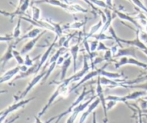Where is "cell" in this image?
Instances as JSON below:
<instances>
[{
	"instance_id": "cell-37",
	"label": "cell",
	"mask_w": 147,
	"mask_h": 123,
	"mask_svg": "<svg viewBox=\"0 0 147 123\" xmlns=\"http://www.w3.org/2000/svg\"><path fill=\"white\" fill-rule=\"evenodd\" d=\"M103 58L106 61H107V63H111V62H116V60H113V55L112 53L111 50V48L109 50L105 51V54L103 56Z\"/></svg>"
},
{
	"instance_id": "cell-56",
	"label": "cell",
	"mask_w": 147,
	"mask_h": 123,
	"mask_svg": "<svg viewBox=\"0 0 147 123\" xmlns=\"http://www.w3.org/2000/svg\"><path fill=\"white\" fill-rule=\"evenodd\" d=\"M136 123H139V120H138V117H137V120H136Z\"/></svg>"
},
{
	"instance_id": "cell-36",
	"label": "cell",
	"mask_w": 147,
	"mask_h": 123,
	"mask_svg": "<svg viewBox=\"0 0 147 123\" xmlns=\"http://www.w3.org/2000/svg\"><path fill=\"white\" fill-rule=\"evenodd\" d=\"M90 1H91L95 6H97V7H101V8L103 9H110V10H111V9L107 5L106 1H103V0H90Z\"/></svg>"
},
{
	"instance_id": "cell-48",
	"label": "cell",
	"mask_w": 147,
	"mask_h": 123,
	"mask_svg": "<svg viewBox=\"0 0 147 123\" xmlns=\"http://www.w3.org/2000/svg\"><path fill=\"white\" fill-rule=\"evenodd\" d=\"M105 1H106L107 5L109 6L112 10H114V7H113V0H105Z\"/></svg>"
},
{
	"instance_id": "cell-6",
	"label": "cell",
	"mask_w": 147,
	"mask_h": 123,
	"mask_svg": "<svg viewBox=\"0 0 147 123\" xmlns=\"http://www.w3.org/2000/svg\"><path fill=\"white\" fill-rule=\"evenodd\" d=\"M31 2L32 0H25L24 2L22 4L21 6H17V7L16 8V10L14 12H9L4 11V10H1V14L2 15L5 16V17H10L11 20L12 21L13 19L15 17L18 16H23L24 14H25L26 11L27 10V9L29 8L30 6H31Z\"/></svg>"
},
{
	"instance_id": "cell-10",
	"label": "cell",
	"mask_w": 147,
	"mask_h": 123,
	"mask_svg": "<svg viewBox=\"0 0 147 123\" xmlns=\"http://www.w3.org/2000/svg\"><path fill=\"white\" fill-rule=\"evenodd\" d=\"M113 12L116 14V17H119V19L132 23V24H133L136 28L139 29V30H143V27H142V26L139 24V22H138L137 19H136V17H132V16H131L130 14H126V13L123 12L121 11H119V10H115V9L113 10Z\"/></svg>"
},
{
	"instance_id": "cell-2",
	"label": "cell",
	"mask_w": 147,
	"mask_h": 123,
	"mask_svg": "<svg viewBox=\"0 0 147 123\" xmlns=\"http://www.w3.org/2000/svg\"><path fill=\"white\" fill-rule=\"evenodd\" d=\"M147 94V92L144 90L140 91H135V92H131L129 94L123 96H113V95H109L107 97H106V101L108 100H114L117 102H123V103H127L128 101L136 100V99H140L142 96H146Z\"/></svg>"
},
{
	"instance_id": "cell-51",
	"label": "cell",
	"mask_w": 147,
	"mask_h": 123,
	"mask_svg": "<svg viewBox=\"0 0 147 123\" xmlns=\"http://www.w3.org/2000/svg\"><path fill=\"white\" fill-rule=\"evenodd\" d=\"M34 119H35V123H44L40 120V118H39L38 116L35 117V118H34Z\"/></svg>"
},
{
	"instance_id": "cell-44",
	"label": "cell",
	"mask_w": 147,
	"mask_h": 123,
	"mask_svg": "<svg viewBox=\"0 0 147 123\" xmlns=\"http://www.w3.org/2000/svg\"><path fill=\"white\" fill-rule=\"evenodd\" d=\"M139 36L142 41L144 43H147V33L143 30H140L139 32Z\"/></svg>"
},
{
	"instance_id": "cell-46",
	"label": "cell",
	"mask_w": 147,
	"mask_h": 123,
	"mask_svg": "<svg viewBox=\"0 0 147 123\" xmlns=\"http://www.w3.org/2000/svg\"><path fill=\"white\" fill-rule=\"evenodd\" d=\"M104 58L101 57H96L94 59H93V60H92V64H93V67H94L95 66H96V64H98V63H102L103 61H104Z\"/></svg>"
},
{
	"instance_id": "cell-54",
	"label": "cell",
	"mask_w": 147,
	"mask_h": 123,
	"mask_svg": "<svg viewBox=\"0 0 147 123\" xmlns=\"http://www.w3.org/2000/svg\"><path fill=\"white\" fill-rule=\"evenodd\" d=\"M60 122V120H55V121L54 123H59Z\"/></svg>"
},
{
	"instance_id": "cell-49",
	"label": "cell",
	"mask_w": 147,
	"mask_h": 123,
	"mask_svg": "<svg viewBox=\"0 0 147 123\" xmlns=\"http://www.w3.org/2000/svg\"><path fill=\"white\" fill-rule=\"evenodd\" d=\"M119 49V48H118V46H113V47L111 48V52H112V53H113V56H114L117 53Z\"/></svg>"
},
{
	"instance_id": "cell-16",
	"label": "cell",
	"mask_w": 147,
	"mask_h": 123,
	"mask_svg": "<svg viewBox=\"0 0 147 123\" xmlns=\"http://www.w3.org/2000/svg\"><path fill=\"white\" fill-rule=\"evenodd\" d=\"M136 48L134 46H131L129 48H119L117 53L113 56L114 58L123 57V56H127V57H134L136 58Z\"/></svg>"
},
{
	"instance_id": "cell-34",
	"label": "cell",
	"mask_w": 147,
	"mask_h": 123,
	"mask_svg": "<svg viewBox=\"0 0 147 123\" xmlns=\"http://www.w3.org/2000/svg\"><path fill=\"white\" fill-rule=\"evenodd\" d=\"M13 55H14V58L15 59L17 63L19 65H23L24 63V59L23 58L22 55L21 54V53L17 50H16L15 49H14L13 50Z\"/></svg>"
},
{
	"instance_id": "cell-59",
	"label": "cell",
	"mask_w": 147,
	"mask_h": 123,
	"mask_svg": "<svg viewBox=\"0 0 147 123\" xmlns=\"http://www.w3.org/2000/svg\"><path fill=\"white\" fill-rule=\"evenodd\" d=\"M144 122V123H147V122Z\"/></svg>"
},
{
	"instance_id": "cell-26",
	"label": "cell",
	"mask_w": 147,
	"mask_h": 123,
	"mask_svg": "<svg viewBox=\"0 0 147 123\" xmlns=\"http://www.w3.org/2000/svg\"><path fill=\"white\" fill-rule=\"evenodd\" d=\"M127 65H132V66H138V67L142 68V69H144V70H146L147 69V63L140 61L136 58L134 57H129Z\"/></svg>"
},
{
	"instance_id": "cell-1",
	"label": "cell",
	"mask_w": 147,
	"mask_h": 123,
	"mask_svg": "<svg viewBox=\"0 0 147 123\" xmlns=\"http://www.w3.org/2000/svg\"><path fill=\"white\" fill-rule=\"evenodd\" d=\"M68 85L69 83L66 82L65 80L62 81V82L59 84L58 86L56 88L55 91V92H53V94L51 95L50 99L47 101V104L43 107L42 110L38 113V115H37V116H38L39 118H41L42 115H45V113L47 112V109L50 108V107L53 105V102L55 101V99H57L58 96H64L65 94H67L68 92H70V91L68 90Z\"/></svg>"
},
{
	"instance_id": "cell-55",
	"label": "cell",
	"mask_w": 147,
	"mask_h": 123,
	"mask_svg": "<svg viewBox=\"0 0 147 123\" xmlns=\"http://www.w3.org/2000/svg\"><path fill=\"white\" fill-rule=\"evenodd\" d=\"M144 28H145V31H146V33H147V23H146V26H145V27H144Z\"/></svg>"
},
{
	"instance_id": "cell-29",
	"label": "cell",
	"mask_w": 147,
	"mask_h": 123,
	"mask_svg": "<svg viewBox=\"0 0 147 123\" xmlns=\"http://www.w3.org/2000/svg\"><path fill=\"white\" fill-rule=\"evenodd\" d=\"M21 22L22 19L20 17H19L18 21H17L15 27L14 28V30H13L12 33V35L14 39H18L21 36Z\"/></svg>"
},
{
	"instance_id": "cell-22",
	"label": "cell",
	"mask_w": 147,
	"mask_h": 123,
	"mask_svg": "<svg viewBox=\"0 0 147 123\" xmlns=\"http://www.w3.org/2000/svg\"><path fill=\"white\" fill-rule=\"evenodd\" d=\"M88 20L87 19H85L83 20H80V21H74L71 23H68V24H64L63 27V30H78V29L82 28L83 27H84L85 25L87 23Z\"/></svg>"
},
{
	"instance_id": "cell-33",
	"label": "cell",
	"mask_w": 147,
	"mask_h": 123,
	"mask_svg": "<svg viewBox=\"0 0 147 123\" xmlns=\"http://www.w3.org/2000/svg\"><path fill=\"white\" fill-rule=\"evenodd\" d=\"M56 66H57V63H56V62H54V63H51V64L49 65V67H48V69H47V71H46V74L45 76V77L43 78L42 81V83H44V82H45L47 80V79H48L49 77H50V76L51 75V73H53V71H54V69H55Z\"/></svg>"
},
{
	"instance_id": "cell-18",
	"label": "cell",
	"mask_w": 147,
	"mask_h": 123,
	"mask_svg": "<svg viewBox=\"0 0 147 123\" xmlns=\"http://www.w3.org/2000/svg\"><path fill=\"white\" fill-rule=\"evenodd\" d=\"M42 31L43 30H41V28H39V27H34V28L32 29L31 30H30V31L27 32V33H25L24 35L20 36L18 39H16L15 42L14 43V45H15L16 46L20 41H22V40H23L35 38V37H37V36H38Z\"/></svg>"
},
{
	"instance_id": "cell-47",
	"label": "cell",
	"mask_w": 147,
	"mask_h": 123,
	"mask_svg": "<svg viewBox=\"0 0 147 123\" xmlns=\"http://www.w3.org/2000/svg\"><path fill=\"white\" fill-rule=\"evenodd\" d=\"M83 1H84V2H86V4H87L89 6V7H91V8L93 9L94 11L97 12H98V9H97L96 7H95V5L93 4V3L91 2V1H90V0H83Z\"/></svg>"
},
{
	"instance_id": "cell-39",
	"label": "cell",
	"mask_w": 147,
	"mask_h": 123,
	"mask_svg": "<svg viewBox=\"0 0 147 123\" xmlns=\"http://www.w3.org/2000/svg\"><path fill=\"white\" fill-rule=\"evenodd\" d=\"M14 39L13 37L12 34H7L5 35H1L0 37V41L1 43H3V42H6V43H9L11 40Z\"/></svg>"
},
{
	"instance_id": "cell-50",
	"label": "cell",
	"mask_w": 147,
	"mask_h": 123,
	"mask_svg": "<svg viewBox=\"0 0 147 123\" xmlns=\"http://www.w3.org/2000/svg\"><path fill=\"white\" fill-rule=\"evenodd\" d=\"M92 123H98L97 119H96V112H93V121Z\"/></svg>"
},
{
	"instance_id": "cell-27",
	"label": "cell",
	"mask_w": 147,
	"mask_h": 123,
	"mask_svg": "<svg viewBox=\"0 0 147 123\" xmlns=\"http://www.w3.org/2000/svg\"><path fill=\"white\" fill-rule=\"evenodd\" d=\"M65 50H66V48L63 47H63L60 48H59L58 50L55 52V53L53 56H51V57L50 58L47 64L50 65V64H51V63H54V62L57 61V59H58V58L60 57V56H61V55L63 54L65 51Z\"/></svg>"
},
{
	"instance_id": "cell-25",
	"label": "cell",
	"mask_w": 147,
	"mask_h": 123,
	"mask_svg": "<svg viewBox=\"0 0 147 123\" xmlns=\"http://www.w3.org/2000/svg\"><path fill=\"white\" fill-rule=\"evenodd\" d=\"M72 62H73V58H72L71 56H70L68 58H67L64 61V63L61 65V73H60V81L61 82L65 79L67 70L70 68Z\"/></svg>"
},
{
	"instance_id": "cell-52",
	"label": "cell",
	"mask_w": 147,
	"mask_h": 123,
	"mask_svg": "<svg viewBox=\"0 0 147 123\" xmlns=\"http://www.w3.org/2000/svg\"><path fill=\"white\" fill-rule=\"evenodd\" d=\"M142 113H143V115H147V109H144V110H142Z\"/></svg>"
},
{
	"instance_id": "cell-45",
	"label": "cell",
	"mask_w": 147,
	"mask_h": 123,
	"mask_svg": "<svg viewBox=\"0 0 147 123\" xmlns=\"http://www.w3.org/2000/svg\"><path fill=\"white\" fill-rule=\"evenodd\" d=\"M139 105H140V109L142 110L147 109V99L144 98L142 99H139Z\"/></svg>"
},
{
	"instance_id": "cell-9",
	"label": "cell",
	"mask_w": 147,
	"mask_h": 123,
	"mask_svg": "<svg viewBox=\"0 0 147 123\" xmlns=\"http://www.w3.org/2000/svg\"><path fill=\"white\" fill-rule=\"evenodd\" d=\"M139 32H140V30L137 29L136 32V37H135L134 40H125V39H121L119 37V42H120L121 43H126V44L131 46H134L136 48H139L142 50H146V49H147V46L141 40L140 36H139Z\"/></svg>"
},
{
	"instance_id": "cell-42",
	"label": "cell",
	"mask_w": 147,
	"mask_h": 123,
	"mask_svg": "<svg viewBox=\"0 0 147 123\" xmlns=\"http://www.w3.org/2000/svg\"><path fill=\"white\" fill-rule=\"evenodd\" d=\"M111 48H108L107 46L105 45V43L103 41H99L98 46L97 48V51H106V50H109Z\"/></svg>"
},
{
	"instance_id": "cell-57",
	"label": "cell",
	"mask_w": 147,
	"mask_h": 123,
	"mask_svg": "<svg viewBox=\"0 0 147 123\" xmlns=\"http://www.w3.org/2000/svg\"><path fill=\"white\" fill-rule=\"evenodd\" d=\"M128 1H129V2H131V0H127Z\"/></svg>"
},
{
	"instance_id": "cell-19",
	"label": "cell",
	"mask_w": 147,
	"mask_h": 123,
	"mask_svg": "<svg viewBox=\"0 0 147 123\" xmlns=\"http://www.w3.org/2000/svg\"><path fill=\"white\" fill-rule=\"evenodd\" d=\"M70 53L73 58V72L76 73L77 72V58L78 52L80 51V43L78 42L76 44L73 45V46L70 48Z\"/></svg>"
},
{
	"instance_id": "cell-53",
	"label": "cell",
	"mask_w": 147,
	"mask_h": 123,
	"mask_svg": "<svg viewBox=\"0 0 147 123\" xmlns=\"http://www.w3.org/2000/svg\"><path fill=\"white\" fill-rule=\"evenodd\" d=\"M142 52H143V53H144V54L146 55V56H147V49H146V50H142Z\"/></svg>"
},
{
	"instance_id": "cell-24",
	"label": "cell",
	"mask_w": 147,
	"mask_h": 123,
	"mask_svg": "<svg viewBox=\"0 0 147 123\" xmlns=\"http://www.w3.org/2000/svg\"><path fill=\"white\" fill-rule=\"evenodd\" d=\"M103 25V20H102V19H100L98 22H96V24H93V26L90 27L88 33V34L86 35V37H85V40H88L89 38L92 37V36L93 35L97 34L98 31V30H100V29L102 28Z\"/></svg>"
},
{
	"instance_id": "cell-41",
	"label": "cell",
	"mask_w": 147,
	"mask_h": 123,
	"mask_svg": "<svg viewBox=\"0 0 147 123\" xmlns=\"http://www.w3.org/2000/svg\"><path fill=\"white\" fill-rule=\"evenodd\" d=\"M70 54H69L68 53H66L65 55H64V56H62L61 55V56L58 58V59H57V61H56L57 66H61V65L64 63V61L65 60V59L69 57V55Z\"/></svg>"
},
{
	"instance_id": "cell-58",
	"label": "cell",
	"mask_w": 147,
	"mask_h": 123,
	"mask_svg": "<svg viewBox=\"0 0 147 123\" xmlns=\"http://www.w3.org/2000/svg\"><path fill=\"white\" fill-rule=\"evenodd\" d=\"M146 71H147V69H146Z\"/></svg>"
},
{
	"instance_id": "cell-43",
	"label": "cell",
	"mask_w": 147,
	"mask_h": 123,
	"mask_svg": "<svg viewBox=\"0 0 147 123\" xmlns=\"http://www.w3.org/2000/svg\"><path fill=\"white\" fill-rule=\"evenodd\" d=\"M117 103L118 102L114 100H108L107 102H106V109H107L108 112H109V110H111V109H113V108L116 106Z\"/></svg>"
},
{
	"instance_id": "cell-32",
	"label": "cell",
	"mask_w": 147,
	"mask_h": 123,
	"mask_svg": "<svg viewBox=\"0 0 147 123\" xmlns=\"http://www.w3.org/2000/svg\"><path fill=\"white\" fill-rule=\"evenodd\" d=\"M31 8H32V18L33 20H40V14H41V11H40V9L38 8L37 7H36L34 4H31Z\"/></svg>"
},
{
	"instance_id": "cell-23",
	"label": "cell",
	"mask_w": 147,
	"mask_h": 123,
	"mask_svg": "<svg viewBox=\"0 0 147 123\" xmlns=\"http://www.w3.org/2000/svg\"><path fill=\"white\" fill-rule=\"evenodd\" d=\"M67 12L70 14H75V13L81 12V13H87L88 12V10L87 9H85L82 6L78 4H68L67 9L65 10Z\"/></svg>"
},
{
	"instance_id": "cell-13",
	"label": "cell",
	"mask_w": 147,
	"mask_h": 123,
	"mask_svg": "<svg viewBox=\"0 0 147 123\" xmlns=\"http://www.w3.org/2000/svg\"><path fill=\"white\" fill-rule=\"evenodd\" d=\"M20 72V66H15V67L12 68L11 69H9L8 71L4 73V74H2V76L0 78V83L4 84L7 83V82H9V81L12 80L14 79V76H16V75L18 74Z\"/></svg>"
},
{
	"instance_id": "cell-28",
	"label": "cell",
	"mask_w": 147,
	"mask_h": 123,
	"mask_svg": "<svg viewBox=\"0 0 147 123\" xmlns=\"http://www.w3.org/2000/svg\"><path fill=\"white\" fill-rule=\"evenodd\" d=\"M48 22H50L52 25L54 27L55 30V34L56 35L58 36L59 37H62V35H63V27L60 25V24L57 22H53V20H50V19H45Z\"/></svg>"
},
{
	"instance_id": "cell-15",
	"label": "cell",
	"mask_w": 147,
	"mask_h": 123,
	"mask_svg": "<svg viewBox=\"0 0 147 123\" xmlns=\"http://www.w3.org/2000/svg\"><path fill=\"white\" fill-rule=\"evenodd\" d=\"M14 47H15V45L14 43H8V47H7V50L4 52V54L1 56V59H0V61L1 63V68H4V66L6 65V63L8 61H9L11 59H12L14 58V55H13V50H14Z\"/></svg>"
},
{
	"instance_id": "cell-5",
	"label": "cell",
	"mask_w": 147,
	"mask_h": 123,
	"mask_svg": "<svg viewBox=\"0 0 147 123\" xmlns=\"http://www.w3.org/2000/svg\"><path fill=\"white\" fill-rule=\"evenodd\" d=\"M45 74H46V71H44L41 72V73H39V74L35 75V76H34V77H33V79L30 81V82L28 84V85H27V87L25 88V89H24V90L23 91L21 94H20V96L17 98L15 97L16 98L15 100L20 101V100H22V99H24V98L26 97V96H27V95L30 93V91H31L32 89L33 88H34V86H35L36 85L39 83V82H40L42 81L43 78L45 77Z\"/></svg>"
},
{
	"instance_id": "cell-38",
	"label": "cell",
	"mask_w": 147,
	"mask_h": 123,
	"mask_svg": "<svg viewBox=\"0 0 147 123\" xmlns=\"http://www.w3.org/2000/svg\"><path fill=\"white\" fill-rule=\"evenodd\" d=\"M98 40H96L94 39L93 40H91V41L89 43V45H90V51L92 53H94V52L97 51V48L98 46Z\"/></svg>"
},
{
	"instance_id": "cell-11",
	"label": "cell",
	"mask_w": 147,
	"mask_h": 123,
	"mask_svg": "<svg viewBox=\"0 0 147 123\" xmlns=\"http://www.w3.org/2000/svg\"><path fill=\"white\" fill-rule=\"evenodd\" d=\"M100 70H101V68H100V69H96V70H94V69H92V71L88 72V73L85 75L84 77H83V79H82L81 80H80V82L77 84L75 85L73 87L71 88V89L70 90V92H73L74 90H76V89H77L79 86H80L82 84H83L84 83H86V82H88V81L90 80V79H93L94 77H98V76H100Z\"/></svg>"
},
{
	"instance_id": "cell-4",
	"label": "cell",
	"mask_w": 147,
	"mask_h": 123,
	"mask_svg": "<svg viewBox=\"0 0 147 123\" xmlns=\"http://www.w3.org/2000/svg\"><path fill=\"white\" fill-rule=\"evenodd\" d=\"M96 98H97V95H95V96H93L92 97H90V99H88L86 102H83V103H80V105H78L77 107H76L73 109L72 113L70 114V117L67 118L66 123H74L75 121L77 119L79 114L81 112H83V111L89 106V105H90L92 102H93Z\"/></svg>"
},
{
	"instance_id": "cell-35",
	"label": "cell",
	"mask_w": 147,
	"mask_h": 123,
	"mask_svg": "<svg viewBox=\"0 0 147 123\" xmlns=\"http://www.w3.org/2000/svg\"><path fill=\"white\" fill-rule=\"evenodd\" d=\"M131 3H133L136 7H137L138 8L140 9L141 10H142L144 12H145L147 14V7L142 2V0H131Z\"/></svg>"
},
{
	"instance_id": "cell-7",
	"label": "cell",
	"mask_w": 147,
	"mask_h": 123,
	"mask_svg": "<svg viewBox=\"0 0 147 123\" xmlns=\"http://www.w3.org/2000/svg\"><path fill=\"white\" fill-rule=\"evenodd\" d=\"M96 95L97 97L100 99V104L102 105V107L103 109V122L108 123L109 122V118H108V111L106 109V99L104 96V93H103V86L100 84V76H98V81H97V85H96Z\"/></svg>"
},
{
	"instance_id": "cell-31",
	"label": "cell",
	"mask_w": 147,
	"mask_h": 123,
	"mask_svg": "<svg viewBox=\"0 0 147 123\" xmlns=\"http://www.w3.org/2000/svg\"><path fill=\"white\" fill-rule=\"evenodd\" d=\"M91 38H94L96 40H98V41H103V40H113V37L111 35L109 36L106 35L105 33H97V34L94 35L92 36Z\"/></svg>"
},
{
	"instance_id": "cell-40",
	"label": "cell",
	"mask_w": 147,
	"mask_h": 123,
	"mask_svg": "<svg viewBox=\"0 0 147 123\" xmlns=\"http://www.w3.org/2000/svg\"><path fill=\"white\" fill-rule=\"evenodd\" d=\"M24 64L27 66L28 67H31V66H32L34 64V59H32L30 58V55L27 54L25 56V58H24Z\"/></svg>"
},
{
	"instance_id": "cell-14",
	"label": "cell",
	"mask_w": 147,
	"mask_h": 123,
	"mask_svg": "<svg viewBox=\"0 0 147 123\" xmlns=\"http://www.w3.org/2000/svg\"><path fill=\"white\" fill-rule=\"evenodd\" d=\"M58 38H59L58 36L56 35L55 38L54 39V40H53V43H52L50 45V46L47 48V50H46L45 51V53H43L42 55L41 58H40V62L38 63V68H37V71H39L40 70V69H41L42 66L43 65H44L45 63L47 62V60H48L49 56H50V53H51L52 50H53V48L55 47V46L56 45V43H57V40H58Z\"/></svg>"
},
{
	"instance_id": "cell-30",
	"label": "cell",
	"mask_w": 147,
	"mask_h": 123,
	"mask_svg": "<svg viewBox=\"0 0 147 123\" xmlns=\"http://www.w3.org/2000/svg\"><path fill=\"white\" fill-rule=\"evenodd\" d=\"M123 88H131V89H140L141 90H144L147 92V81L144 83L141 84H135L131 85H124Z\"/></svg>"
},
{
	"instance_id": "cell-3",
	"label": "cell",
	"mask_w": 147,
	"mask_h": 123,
	"mask_svg": "<svg viewBox=\"0 0 147 123\" xmlns=\"http://www.w3.org/2000/svg\"><path fill=\"white\" fill-rule=\"evenodd\" d=\"M34 99H35V97H32L27 99H22V100L17 101L15 103L12 104L11 105L9 106L8 107L6 108L5 109L1 111V118H0V119H1V123L4 122V120L6 119V118H7L9 114L14 112V111L17 110V109H20V108L24 107V106H26L27 104L30 103V102H32V101Z\"/></svg>"
},
{
	"instance_id": "cell-12",
	"label": "cell",
	"mask_w": 147,
	"mask_h": 123,
	"mask_svg": "<svg viewBox=\"0 0 147 123\" xmlns=\"http://www.w3.org/2000/svg\"><path fill=\"white\" fill-rule=\"evenodd\" d=\"M47 31V30H44L41 33H40V35H39L38 36H37V37H36L35 38L31 39V40H30L29 42H27V43H26L24 46H23L22 48V50H20V53H21V54L22 55L27 54L29 52L31 51V50L34 48V47L35 46V45L37 44V43L38 42V40H40V39L41 38V37H42L45 34L46 32Z\"/></svg>"
},
{
	"instance_id": "cell-8",
	"label": "cell",
	"mask_w": 147,
	"mask_h": 123,
	"mask_svg": "<svg viewBox=\"0 0 147 123\" xmlns=\"http://www.w3.org/2000/svg\"><path fill=\"white\" fill-rule=\"evenodd\" d=\"M20 17L22 20L30 23L32 25L34 26V27H39V28H41V29H44V30H47V31H51L55 33V30L54 27H53L50 22H48L46 20H33L32 18H30V17H24V16H20V17Z\"/></svg>"
},
{
	"instance_id": "cell-21",
	"label": "cell",
	"mask_w": 147,
	"mask_h": 123,
	"mask_svg": "<svg viewBox=\"0 0 147 123\" xmlns=\"http://www.w3.org/2000/svg\"><path fill=\"white\" fill-rule=\"evenodd\" d=\"M37 68H38V63H35V64L33 65L32 66L30 67L28 69V70L25 72H22L20 74L17 75L14 79H13V82H15V81L19 80V79H22L24 78H27L28 76H31V75H37V73H38L37 71Z\"/></svg>"
},
{
	"instance_id": "cell-17",
	"label": "cell",
	"mask_w": 147,
	"mask_h": 123,
	"mask_svg": "<svg viewBox=\"0 0 147 123\" xmlns=\"http://www.w3.org/2000/svg\"><path fill=\"white\" fill-rule=\"evenodd\" d=\"M99 104H100V99L97 97V99H95L93 102H92L89 105L87 109H86L85 112H83V113L82 114L81 117H80V120H79V123H84L85 121H86V119L88 118V117L94 111V109L98 106Z\"/></svg>"
},
{
	"instance_id": "cell-20",
	"label": "cell",
	"mask_w": 147,
	"mask_h": 123,
	"mask_svg": "<svg viewBox=\"0 0 147 123\" xmlns=\"http://www.w3.org/2000/svg\"><path fill=\"white\" fill-rule=\"evenodd\" d=\"M109 63H107L104 66H103V67L101 68V70H100V76H104V77L109 78V79H114V80L121 79V78L123 76V73H117V72L108 71L105 70V69L107 67Z\"/></svg>"
}]
</instances>
